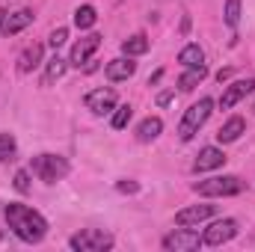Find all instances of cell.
I'll return each instance as SVG.
<instances>
[{"mask_svg": "<svg viewBox=\"0 0 255 252\" xmlns=\"http://www.w3.org/2000/svg\"><path fill=\"white\" fill-rule=\"evenodd\" d=\"M33 172L45 181V184H57L68 175V160L60 157V154H36L33 157Z\"/></svg>", "mask_w": 255, "mask_h": 252, "instance_id": "cell-4", "label": "cell"}, {"mask_svg": "<svg viewBox=\"0 0 255 252\" xmlns=\"http://www.w3.org/2000/svg\"><path fill=\"white\" fill-rule=\"evenodd\" d=\"M65 39H68V30H65V27H57V30L51 33V39H48V45H51L54 51H60V48L65 45Z\"/></svg>", "mask_w": 255, "mask_h": 252, "instance_id": "cell-26", "label": "cell"}, {"mask_svg": "<svg viewBox=\"0 0 255 252\" xmlns=\"http://www.w3.org/2000/svg\"><path fill=\"white\" fill-rule=\"evenodd\" d=\"M223 21L235 30L241 24V0H226V9H223Z\"/></svg>", "mask_w": 255, "mask_h": 252, "instance_id": "cell-23", "label": "cell"}, {"mask_svg": "<svg viewBox=\"0 0 255 252\" xmlns=\"http://www.w3.org/2000/svg\"><path fill=\"white\" fill-rule=\"evenodd\" d=\"M83 104H86V110H92L95 116H104V113H113V110L119 107V98H116L113 89L101 86V89H92V92L83 98Z\"/></svg>", "mask_w": 255, "mask_h": 252, "instance_id": "cell-8", "label": "cell"}, {"mask_svg": "<svg viewBox=\"0 0 255 252\" xmlns=\"http://www.w3.org/2000/svg\"><path fill=\"white\" fill-rule=\"evenodd\" d=\"M223 163H226L223 148H217V145H205V148L199 151V157L193 160V172H211V169H220Z\"/></svg>", "mask_w": 255, "mask_h": 252, "instance_id": "cell-11", "label": "cell"}, {"mask_svg": "<svg viewBox=\"0 0 255 252\" xmlns=\"http://www.w3.org/2000/svg\"><path fill=\"white\" fill-rule=\"evenodd\" d=\"M42 54H45V48H42L39 42L27 45V48L21 51V57H18V71H21V74H30L33 68H39V65H42Z\"/></svg>", "mask_w": 255, "mask_h": 252, "instance_id": "cell-14", "label": "cell"}, {"mask_svg": "<svg viewBox=\"0 0 255 252\" xmlns=\"http://www.w3.org/2000/svg\"><path fill=\"white\" fill-rule=\"evenodd\" d=\"M253 89H255L253 77H247V80H235V83H232V86H226V92L220 95V107H223V110H232V107H235L238 101H244Z\"/></svg>", "mask_w": 255, "mask_h": 252, "instance_id": "cell-10", "label": "cell"}, {"mask_svg": "<svg viewBox=\"0 0 255 252\" xmlns=\"http://www.w3.org/2000/svg\"><path fill=\"white\" fill-rule=\"evenodd\" d=\"M178 63L184 65V68H196V65H205V51L190 42V45H184L181 48V54H178Z\"/></svg>", "mask_w": 255, "mask_h": 252, "instance_id": "cell-19", "label": "cell"}, {"mask_svg": "<svg viewBox=\"0 0 255 252\" xmlns=\"http://www.w3.org/2000/svg\"><path fill=\"white\" fill-rule=\"evenodd\" d=\"M65 68H68V63H65L63 57L54 54V57L48 60V68H45V86H51L54 80H60V77L65 74Z\"/></svg>", "mask_w": 255, "mask_h": 252, "instance_id": "cell-22", "label": "cell"}, {"mask_svg": "<svg viewBox=\"0 0 255 252\" xmlns=\"http://www.w3.org/2000/svg\"><path fill=\"white\" fill-rule=\"evenodd\" d=\"M169 101H172V92H160V95H157V104H160V107H166Z\"/></svg>", "mask_w": 255, "mask_h": 252, "instance_id": "cell-30", "label": "cell"}, {"mask_svg": "<svg viewBox=\"0 0 255 252\" xmlns=\"http://www.w3.org/2000/svg\"><path fill=\"white\" fill-rule=\"evenodd\" d=\"M33 24V9H18V12H12V15H6V24H3V33L6 36H15V33H21V30H27Z\"/></svg>", "mask_w": 255, "mask_h": 252, "instance_id": "cell-15", "label": "cell"}, {"mask_svg": "<svg viewBox=\"0 0 255 252\" xmlns=\"http://www.w3.org/2000/svg\"><path fill=\"white\" fill-rule=\"evenodd\" d=\"M235 235H238V220H232V217L217 220V223H211V226L205 229L202 247H223V244H229Z\"/></svg>", "mask_w": 255, "mask_h": 252, "instance_id": "cell-7", "label": "cell"}, {"mask_svg": "<svg viewBox=\"0 0 255 252\" xmlns=\"http://www.w3.org/2000/svg\"><path fill=\"white\" fill-rule=\"evenodd\" d=\"M148 51V36L145 33H136V36H130L122 42V54L125 57H142Z\"/></svg>", "mask_w": 255, "mask_h": 252, "instance_id": "cell-20", "label": "cell"}, {"mask_svg": "<svg viewBox=\"0 0 255 252\" xmlns=\"http://www.w3.org/2000/svg\"><path fill=\"white\" fill-rule=\"evenodd\" d=\"M95 21H98V12H95V6L83 3V6H77V9H74V27H77V30H89Z\"/></svg>", "mask_w": 255, "mask_h": 252, "instance_id": "cell-21", "label": "cell"}, {"mask_svg": "<svg viewBox=\"0 0 255 252\" xmlns=\"http://www.w3.org/2000/svg\"><path fill=\"white\" fill-rule=\"evenodd\" d=\"M130 116H133V107H130V104L116 107V110H113V127H116V130H125L128 122H130Z\"/></svg>", "mask_w": 255, "mask_h": 252, "instance_id": "cell-24", "label": "cell"}, {"mask_svg": "<svg viewBox=\"0 0 255 252\" xmlns=\"http://www.w3.org/2000/svg\"><path fill=\"white\" fill-rule=\"evenodd\" d=\"M15 148H18L15 136H12V133H0V163H3V160H12Z\"/></svg>", "mask_w": 255, "mask_h": 252, "instance_id": "cell-25", "label": "cell"}, {"mask_svg": "<svg viewBox=\"0 0 255 252\" xmlns=\"http://www.w3.org/2000/svg\"><path fill=\"white\" fill-rule=\"evenodd\" d=\"M15 190L18 193H30V172L27 169H18L15 172Z\"/></svg>", "mask_w": 255, "mask_h": 252, "instance_id": "cell-27", "label": "cell"}, {"mask_svg": "<svg viewBox=\"0 0 255 252\" xmlns=\"http://www.w3.org/2000/svg\"><path fill=\"white\" fill-rule=\"evenodd\" d=\"M3 24H6V9H0V33H3Z\"/></svg>", "mask_w": 255, "mask_h": 252, "instance_id": "cell-31", "label": "cell"}, {"mask_svg": "<svg viewBox=\"0 0 255 252\" xmlns=\"http://www.w3.org/2000/svg\"><path fill=\"white\" fill-rule=\"evenodd\" d=\"M199 247H202V238H199V232H193L190 226H181V229H175V232H169L163 238V250L166 252H193Z\"/></svg>", "mask_w": 255, "mask_h": 252, "instance_id": "cell-6", "label": "cell"}, {"mask_svg": "<svg viewBox=\"0 0 255 252\" xmlns=\"http://www.w3.org/2000/svg\"><path fill=\"white\" fill-rule=\"evenodd\" d=\"M214 205H190V208H181L178 214H175V223L178 226H199V223H205L208 217H214Z\"/></svg>", "mask_w": 255, "mask_h": 252, "instance_id": "cell-12", "label": "cell"}, {"mask_svg": "<svg viewBox=\"0 0 255 252\" xmlns=\"http://www.w3.org/2000/svg\"><path fill=\"white\" fill-rule=\"evenodd\" d=\"M253 113H255V104H253Z\"/></svg>", "mask_w": 255, "mask_h": 252, "instance_id": "cell-32", "label": "cell"}, {"mask_svg": "<svg viewBox=\"0 0 255 252\" xmlns=\"http://www.w3.org/2000/svg\"><path fill=\"white\" fill-rule=\"evenodd\" d=\"M244 130H247V122H244L241 116H232L226 125L217 130V139L226 145V142H235V139H241V133H244Z\"/></svg>", "mask_w": 255, "mask_h": 252, "instance_id": "cell-16", "label": "cell"}, {"mask_svg": "<svg viewBox=\"0 0 255 252\" xmlns=\"http://www.w3.org/2000/svg\"><path fill=\"white\" fill-rule=\"evenodd\" d=\"M116 187H119V193H136V190H139V184H136V181H119Z\"/></svg>", "mask_w": 255, "mask_h": 252, "instance_id": "cell-28", "label": "cell"}, {"mask_svg": "<svg viewBox=\"0 0 255 252\" xmlns=\"http://www.w3.org/2000/svg\"><path fill=\"white\" fill-rule=\"evenodd\" d=\"M211 110H214V101H211V98H199L196 104H190V110H184V116H181L178 136H181L184 142H187V139H193V136L199 133V127L208 122Z\"/></svg>", "mask_w": 255, "mask_h": 252, "instance_id": "cell-3", "label": "cell"}, {"mask_svg": "<svg viewBox=\"0 0 255 252\" xmlns=\"http://www.w3.org/2000/svg\"><path fill=\"white\" fill-rule=\"evenodd\" d=\"M160 130H163V122H160L157 116H148V119H142L139 127H136V139H139V142H151V139L160 136Z\"/></svg>", "mask_w": 255, "mask_h": 252, "instance_id": "cell-17", "label": "cell"}, {"mask_svg": "<svg viewBox=\"0 0 255 252\" xmlns=\"http://www.w3.org/2000/svg\"><path fill=\"white\" fill-rule=\"evenodd\" d=\"M133 71H136V63H133V57H119V60H110V63H107V68H104L107 80H113V83L133 77Z\"/></svg>", "mask_w": 255, "mask_h": 252, "instance_id": "cell-13", "label": "cell"}, {"mask_svg": "<svg viewBox=\"0 0 255 252\" xmlns=\"http://www.w3.org/2000/svg\"><path fill=\"white\" fill-rule=\"evenodd\" d=\"M205 77H208V68H205V65L187 68V71H184V74L178 77V89H181V92H190V89H196V86H199V83H202Z\"/></svg>", "mask_w": 255, "mask_h": 252, "instance_id": "cell-18", "label": "cell"}, {"mask_svg": "<svg viewBox=\"0 0 255 252\" xmlns=\"http://www.w3.org/2000/svg\"><path fill=\"white\" fill-rule=\"evenodd\" d=\"M3 217H6V223H9L12 235H15L18 241H24V244H39V241H45V235H48V220H45L39 211H33V208H27V205H21V202H9L6 211H3Z\"/></svg>", "mask_w": 255, "mask_h": 252, "instance_id": "cell-1", "label": "cell"}, {"mask_svg": "<svg viewBox=\"0 0 255 252\" xmlns=\"http://www.w3.org/2000/svg\"><path fill=\"white\" fill-rule=\"evenodd\" d=\"M101 48V36L98 33H89V36H83L80 42H74V48H71V57H68V65H86L92 60V54Z\"/></svg>", "mask_w": 255, "mask_h": 252, "instance_id": "cell-9", "label": "cell"}, {"mask_svg": "<svg viewBox=\"0 0 255 252\" xmlns=\"http://www.w3.org/2000/svg\"><path fill=\"white\" fill-rule=\"evenodd\" d=\"M229 77H232V68H220V71H217V80H220V83H226Z\"/></svg>", "mask_w": 255, "mask_h": 252, "instance_id": "cell-29", "label": "cell"}, {"mask_svg": "<svg viewBox=\"0 0 255 252\" xmlns=\"http://www.w3.org/2000/svg\"><path fill=\"white\" fill-rule=\"evenodd\" d=\"M68 247L74 252H104L113 250V238L107 232H98V229H86V232H77L68 238Z\"/></svg>", "mask_w": 255, "mask_h": 252, "instance_id": "cell-5", "label": "cell"}, {"mask_svg": "<svg viewBox=\"0 0 255 252\" xmlns=\"http://www.w3.org/2000/svg\"><path fill=\"white\" fill-rule=\"evenodd\" d=\"M199 196H208V199H220V196H238L247 190V181H241L238 175H214V178H205L196 184Z\"/></svg>", "mask_w": 255, "mask_h": 252, "instance_id": "cell-2", "label": "cell"}]
</instances>
